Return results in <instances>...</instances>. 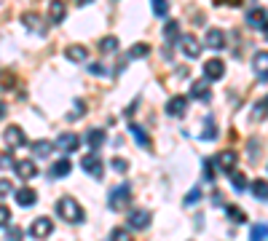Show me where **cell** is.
<instances>
[{"label":"cell","instance_id":"1","mask_svg":"<svg viewBox=\"0 0 268 241\" xmlns=\"http://www.w3.org/2000/svg\"><path fill=\"white\" fill-rule=\"evenodd\" d=\"M56 212H59L62 220L73 223V225L84 223V207H80V204H78L73 196H62L59 201H56Z\"/></svg>","mask_w":268,"mask_h":241},{"label":"cell","instance_id":"2","mask_svg":"<svg viewBox=\"0 0 268 241\" xmlns=\"http://www.w3.org/2000/svg\"><path fill=\"white\" fill-rule=\"evenodd\" d=\"M129 201H132V185L129 183H121L118 188H113V193L108 196V207L113 212H121L129 207Z\"/></svg>","mask_w":268,"mask_h":241},{"label":"cell","instance_id":"3","mask_svg":"<svg viewBox=\"0 0 268 241\" xmlns=\"http://www.w3.org/2000/svg\"><path fill=\"white\" fill-rule=\"evenodd\" d=\"M3 142H6V148L16 150V148H22V145H27V137H25V131H22L19 126H8L3 131Z\"/></svg>","mask_w":268,"mask_h":241},{"label":"cell","instance_id":"4","mask_svg":"<svg viewBox=\"0 0 268 241\" xmlns=\"http://www.w3.org/2000/svg\"><path fill=\"white\" fill-rule=\"evenodd\" d=\"M80 166H84V172H86V174H91V177H102V172H105V164H102V158H99L97 153L84 155Z\"/></svg>","mask_w":268,"mask_h":241},{"label":"cell","instance_id":"5","mask_svg":"<svg viewBox=\"0 0 268 241\" xmlns=\"http://www.w3.org/2000/svg\"><path fill=\"white\" fill-rule=\"evenodd\" d=\"M225 75V62L223 59H209V62H204V78L207 81H220Z\"/></svg>","mask_w":268,"mask_h":241},{"label":"cell","instance_id":"6","mask_svg":"<svg viewBox=\"0 0 268 241\" xmlns=\"http://www.w3.org/2000/svg\"><path fill=\"white\" fill-rule=\"evenodd\" d=\"M236 161H239V155L234 150H223V153H217V158H215V166L217 169H223V172H236Z\"/></svg>","mask_w":268,"mask_h":241},{"label":"cell","instance_id":"7","mask_svg":"<svg viewBox=\"0 0 268 241\" xmlns=\"http://www.w3.org/2000/svg\"><path fill=\"white\" fill-rule=\"evenodd\" d=\"M51 231H54V223L49 220V217H38V220L30 225L32 238H46V236H51Z\"/></svg>","mask_w":268,"mask_h":241},{"label":"cell","instance_id":"8","mask_svg":"<svg viewBox=\"0 0 268 241\" xmlns=\"http://www.w3.org/2000/svg\"><path fill=\"white\" fill-rule=\"evenodd\" d=\"M247 24L250 27H255V30H263L265 24H268V11L265 8H247Z\"/></svg>","mask_w":268,"mask_h":241},{"label":"cell","instance_id":"9","mask_svg":"<svg viewBox=\"0 0 268 241\" xmlns=\"http://www.w3.org/2000/svg\"><path fill=\"white\" fill-rule=\"evenodd\" d=\"M204 43H207V48H212V51H223V48H225V32H223V30H217V27L207 30Z\"/></svg>","mask_w":268,"mask_h":241},{"label":"cell","instance_id":"10","mask_svg":"<svg viewBox=\"0 0 268 241\" xmlns=\"http://www.w3.org/2000/svg\"><path fill=\"white\" fill-rule=\"evenodd\" d=\"M180 48H182V54L188 59H196L201 54V46H199V41H196L193 35H180Z\"/></svg>","mask_w":268,"mask_h":241},{"label":"cell","instance_id":"11","mask_svg":"<svg viewBox=\"0 0 268 241\" xmlns=\"http://www.w3.org/2000/svg\"><path fill=\"white\" fill-rule=\"evenodd\" d=\"M78 145H80V139L73 134V131H65V134L56 137V148H59L62 153H75Z\"/></svg>","mask_w":268,"mask_h":241},{"label":"cell","instance_id":"12","mask_svg":"<svg viewBox=\"0 0 268 241\" xmlns=\"http://www.w3.org/2000/svg\"><path fill=\"white\" fill-rule=\"evenodd\" d=\"M185 110H188V96H172L167 102V113L174 115V118H182Z\"/></svg>","mask_w":268,"mask_h":241},{"label":"cell","instance_id":"13","mask_svg":"<svg viewBox=\"0 0 268 241\" xmlns=\"http://www.w3.org/2000/svg\"><path fill=\"white\" fill-rule=\"evenodd\" d=\"M252 67H255V75H258L260 81L268 78V51H258L252 56Z\"/></svg>","mask_w":268,"mask_h":241},{"label":"cell","instance_id":"14","mask_svg":"<svg viewBox=\"0 0 268 241\" xmlns=\"http://www.w3.org/2000/svg\"><path fill=\"white\" fill-rule=\"evenodd\" d=\"M14 169H16V174H19L22 179H32L35 174H38V166H35V161H30V158L16 161V164H14Z\"/></svg>","mask_w":268,"mask_h":241},{"label":"cell","instance_id":"15","mask_svg":"<svg viewBox=\"0 0 268 241\" xmlns=\"http://www.w3.org/2000/svg\"><path fill=\"white\" fill-rule=\"evenodd\" d=\"M148 225H150V212L134 209V212L129 214V228H134V231H142V228H148Z\"/></svg>","mask_w":268,"mask_h":241},{"label":"cell","instance_id":"16","mask_svg":"<svg viewBox=\"0 0 268 241\" xmlns=\"http://www.w3.org/2000/svg\"><path fill=\"white\" fill-rule=\"evenodd\" d=\"M65 59H70V62H86L89 59L86 46H67L65 48Z\"/></svg>","mask_w":268,"mask_h":241},{"label":"cell","instance_id":"17","mask_svg":"<svg viewBox=\"0 0 268 241\" xmlns=\"http://www.w3.org/2000/svg\"><path fill=\"white\" fill-rule=\"evenodd\" d=\"M14 196H16V204H19V207H32V204L35 201H38V196H35V190L32 188H22V190H16L14 193Z\"/></svg>","mask_w":268,"mask_h":241},{"label":"cell","instance_id":"18","mask_svg":"<svg viewBox=\"0 0 268 241\" xmlns=\"http://www.w3.org/2000/svg\"><path fill=\"white\" fill-rule=\"evenodd\" d=\"M51 150H54V145H51V142H46V139L32 142V155H35V158H49Z\"/></svg>","mask_w":268,"mask_h":241},{"label":"cell","instance_id":"19","mask_svg":"<svg viewBox=\"0 0 268 241\" xmlns=\"http://www.w3.org/2000/svg\"><path fill=\"white\" fill-rule=\"evenodd\" d=\"M191 96L193 99H209V81H193Z\"/></svg>","mask_w":268,"mask_h":241},{"label":"cell","instance_id":"20","mask_svg":"<svg viewBox=\"0 0 268 241\" xmlns=\"http://www.w3.org/2000/svg\"><path fill=\"white\" fill-rule=\"evenodd\" d=\"M70 172H73V164H70L67 158H59L51 166V177H67Z\"/></svg>","mask_w":268,"mask_h":241},{"label":"cell","instance_id":"21","mask_svg":"<svg viewBox=\"0 0 268 241\" xmlns=\"http://www.w3.org/2000/svg\"><path fill=\"white\" fill-rule=\"evenodd\" d=\"M65 14H67L65 3H51V6H49V16H51L54 24H62V22H65Z\"/></svg>","mask_w":268,"mask_h":241},{"label":"cell","instance_id":"22","mask_svg":"<svg viewBox=\"0 0 268 241\" xmlns=\"http://www.w3.org/2000/svg\"><path fill=\"white\" fill-rule=\"evenodd\" d=\"M148 54H150V46H148V43H137V46L129 48V54H126V62H132V59H142V56H148Z\"/></svg>","mask_w":268,"mask_h":241},{"label":"cell","instance_id":"23","mask_svg":"<svg viewBox=\"0 0 268 241\" xmlns=\"http://www.w3.org/2000/svg\"><path fill=\"white\" fill-rule=\"evenodd\" d=\"M252 118H255V120H265V118H268V96H263L260 102H255Z\"/></svg>","mask_w":268,"mask_h":241},{"label":"cell","instance_id":"24","mask_svg":"<svg viewBox=\"0 0 268 241\" xmlns=\"http://www.w3.org/2000/svg\"><path fill=\"white\" fill-rule=\"evenodd\" d=\"M86 142H89V148H94V150H97L99 145L105 142V131H102V129H91L89 134H86Z\"/></svg>","mask_w":268,"mask_h":241},{"label":"cell","instance_id":"25","mask_svg":"<svg viewBox=\"0 0 268 241\" xmlns=\"http://www.w3.org/2000/svg\"><path fill=\"white\" fill-rule=\"evenodd\" d=\"M252 193H255V198L268 201V183H265V179H255V183H252Z\"/></svg>","mask_w":268,"mask_h":241},{"label":"cell","instance_id":"26","mask_svg":"<svg viewBox=\"0 0 268 241\" xmlns=\"http://www.w3.org/2000/svg\"><path fill=\"white\" fill-rule=\"evenodd\" d=\"M225 212H228V217H231V220H234V223H247V214H244V209L241 207H234V204H228V207H225Z\"/></svg>","mask_w":268,"mask_h":241},{"label":"cell","instance_id":"27","mask_svg":"<svg viewBox=\"0 0 268 241\" xmlns=\"http://www.w3.org/2000/svg\"><path fill=\"white\" fill-rule=\"evenodd\" d=\"M164 38L169 41V43H174L180 38V24L177 22H167V27H164Z\"/></svg>","mask_w":268,"mask_h":241},{"label":"cell","instance_id":"28","mask_svg":"<svg viewBox=\"0 0 268 241\" xmlns=\"http://www.w3.org/2000/svg\"><path fill=\"white\" fill-rule=\"evenodd\" d=\"M22 24H25L27 30H32V32H40V27H38V24H40V16H38V14H25V16H22Z\"/></svg>","mask_w":268,"mask_h":241},{"label":"cell","instance_id":"29","mask_svg":"<svg viewBox=\"0 0 268 241\" xmlns=\"http://www.w3.org/2000/svg\"><path fill=\"white\" fill-rule=\"evenodd\" d=\"M252 241H268V223H258L252 228Z\"/></svg>","mask_w":268,"mask_h":241},{"label":"cell","instance_id":"30","mask_svg":"<svg viewBox=\"0 0 268 241\" xmlns=\"http://www.w3.org/2000/svg\"><path fill=\"white\" fill-rule=\"evenodd\" d=\"M129 131H132V137L142 145V148H148V145H150V139H148V134H145L142 126H129Z\"/></svg>","mask_w":268,"mask_h":241},{"label":"cell","instance_id":"31","mask_svg":"<svg viewBox=\"0 0 268 241\" xmlns=\"http://www.w3.org/2000/svg\"><path fill=\"white\" fill-rule=\"evenodd\" d=\"M201 137H204V139H215V137H217V124L212 120V115L204 120V134H201Z\"/></svg>","mask_w":268,"mask_h":241},{"label":"cell","instance_id":"32","mask_svg":"<svg viewBox=\"0 0 268 241\" xmlns=\"http://www.w3.org/2000/svg\"><path fill=\"white\" fill-rule=\"evenodd\" d=\"M108 241H132V236H129V228H113Z\"/></svg>","mask_w":268,"mask_h":241},{"label":"cell","instance_id":"33","mask_svg":"<svg viewBox=\"0 0 268 241\" xmlns=\"http://www.w3.org/2000/svg\"><path fill=\"white\" fill-rule=\"evenodd\" d=\"M115 48H118V41H115L113 35H110V38H102V41H99V51H102V54H113Z\"/></svg>","mask_w":268,"mask_h":241},{"label":"cell","instance_id":"34","mask_svg":"<svg viewBox=\"0 0 268 241\" xmlns=\"http://www.w3.org/2000/svg\"><path fill=\"white\" fill-rule=\"evenodd\" d=\"M22 236H25V231H22L19 225H8V231H6V241H22Z\"/></svg>","mask_w":268,"mask_h":241},{"label":"cell","instance_id":"35","mask_svg":"<svg viewBox=\"0 0 268 241\" xmlns=\"http://www.w3.org/2000/svg\"><path fill=\"white\" fill-rule=\"evenodd\" d=\"M231 185H234L236 190H244L247 188V177L239 174V172H231Z\"/></svg>","mask_w":268,"mask_h":241},{"label":"cell","instance_id":"36","mask_svg":"<svg viewBox=\"0 0 268 241\" xmlns=\"http://www.w3.org/2000/svg\"><path fill=\"white\" fill-rule=\"evenodd\" d=\"M247 150H250V158L258 161V155H260V142H258V139H250V142H247Z\"/></svg>","mask_w":268,"mask_h":241},{"label":"cell","instance_id":"37","mask_svg":"<svg viewBox=\"0 0 268 241\" xmlns=\"http://www.w3.org/2000/svg\"><path fill=\"white\" fill-rule=\"evenodd\" d=\"M8 223H11V209L6 204H0V228H6Z\"/></svg>","mask_w":268,"mask_h":241},{"label":"cell","instance_id":"38","mask_svg":"<svg viewBox=\"0 0 268 241\" xmlns=\"http://www.w3.org/2000/svg\"><path fill=\"white\" fill-rule=\"evenodd\" d=\"M167 11H169V6L164 3V0H156V3H153V14H156V16H164Z\"/></svg>","mask_w":268,"mask_h":241},{"label":"cell","instance_id":"39","mask_svg":"<svg viewBox=\"0 0 268 241\" xmlns=\"http://www.w3.org/2000/svg\"><path fill=\"white\" fill-rule=\"evenodd\" d=\"M8 193H14V185H11L8 179H0V198L8 196Z\"/></svg>","mask_w":268,"mask_h":241},{"label":"cell","instance_id":"40","mask_svg":"<svg viewBox=\"0 0 268 241\" xmlns=\"http://www.w3.org/2000/svg\"><path fill=\"white\" fill-rule=\"evenodd\" d=\"M199 198H201V190H199V188H193V190L188 193V198H185V204H188V207H191V204H196Z\"/></svg>","mask_w":268,"mask_h":241},{"label":"cell","instance_id":"41","mask_svg":"<svg viewBox=\"0 0 268 241\" xmlns=\"http://www.w3.org/2000/svg\"><path fill=\"white\" fill-rule=\"evenodd\" d=\"M78 115H84V102H80V99L75 102V113H70V120H75Z\"/></svg>","mask_w":268,"mask_h":241},{"label":"cell","instance_id":"42","mask_svg":"<svg viewBox=\"0 0 268 241\" xmlns=\"http://www.w3.org/2000/svg\"><path fill=\"white\" fill-rule=\"evenodd\" d=\"M113 169H118V172H126V169H129V164L121 161V158H113Z\"/></svg>","mask_w":268,"mask_h":241},{"label":"cell","instance_id":"43","mask_svg":"<svg viewBox=\"0 0 268 241\" xmlns=\"http://www.w3.org/2000/svg\"><path fill=\"white\" fill-rule=\"evenodd\" d=\"M89 72H94V75H108V70H105L102 65H91V67H89Z\"/></svg>","mask_w":268,"mask_h":241},{"label":"cell","instance_id":"44","mask_svg":"<svg viewBox=\"0 0 268 241\" xmlns=\"http://www.w3.org/2000/svg\"><path fill=\"white\" fill-rule=\"evenodd\" d=\"M204 177H207V179H212V177H215V174H212V161H207V164H204Z\"/></svg>","mask_w":268,"mask_h":241},{"label":"cell","instance_id":"45","mask_svg":"<svg viewBox=\"0 0 268 241\" xmlns=\"http://www.w3.org/2000/svg\"><path fill=\"white\" fill-rule=\"evenodd\" d=\"M212 204H217V207H220V204H223V193L215 190V193H212Z\"/></svg>","mask_w":268,"mask_h":241},{"label":"cell","instance_id":"46","mask_svg":"<svg viewBox=\"0 0 268 241\" xmlns=\"http://www.w3.org/2000/svg\"><path fill=\"white\" fill-rule=\"evenodd\" d=\"M3 115H6V105H3V102H0V118H3Z\"/></svg>","mask_w":268,"mask_h":241},{"label":"cell","instance_id":"47","mask_svg":"<svg viewBox=\"0 0 268 241\" xmlns=\"http://www.w3.org/2000/svg\"><path fill=\"white\" fill-rule=\"evenodd\" d=\"M263 35H265V41H268V24H265V27H263Z\"/></svg>","mask_w":268,"mask_h":241}]
</instances>
